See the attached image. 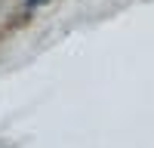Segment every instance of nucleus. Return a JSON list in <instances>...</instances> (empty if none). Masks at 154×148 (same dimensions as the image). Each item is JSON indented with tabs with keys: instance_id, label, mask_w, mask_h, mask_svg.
Wrapping results in <instances>:
<instances>
[{
	"instance_id": "nucleus-1",
	"label": "nucleus",
	"mask_w": 154,
	"mask_h": 148,
	"mask_svg": "<svg viewBox=\"0 0 154 148\" xmlns=\"http://www.w3.org/2000/svg\"><path fill=\"white\" fill-rule=\"evenodd\" d=\"M28 6H40V3H46V0H25Z\"/></svg>"
}]
</instances>
